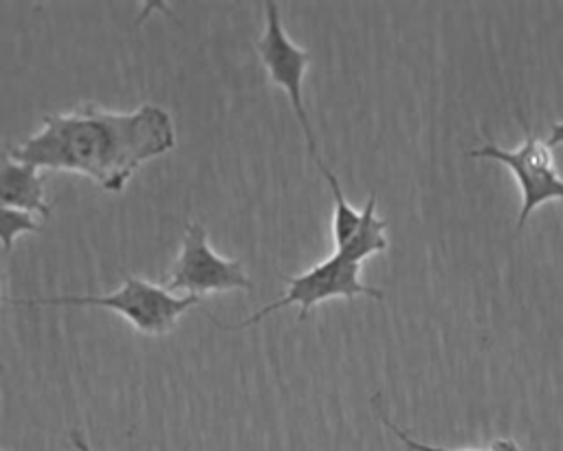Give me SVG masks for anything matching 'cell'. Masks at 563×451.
<instances>
[{
	"mask_svg": "<svg viewBox=\"0 0 563 451\" xmlns=\"http://www.w3.org/2000/svg\"><path fill=\"white\" fill-rule=\"evenodd\" d=\"M176 145L172 114L156 103L130 112L79 106L44 117L42 128L11 145V158L37 169L75 172L106 191H123L139 167Z\"/></svg>",
	"mask_w": 563,
	"mask_h": 451,
	"instance_id": "obj_1",
	"label": "cell"
},
{
	"mask_svg": "<svg viewBox=\"0 0 563 451\" xmlns=\"http://www.w3.org/2000/svg\"><path fill=\"white\" fill-rule=\"evenodd\" d=\"M200 297L172 295L161 284L128 275L119 290L110 295H62L37 299H11V304L29 306H81V308H108L119 312L130 326L150 337H163L174 330L183 312L196 306Z\"/></svg>",
	"mask_w": 563,
	"mask_h": 451,
	"instance_id": "obj_2",
	"label": "cell"
},
{
	"mask_svg": "<svg viewBox=\"0 0 563 451\" xmlns=\"http://www.w3.org/2000/svg\"><path fill=\"white\" fill-rule=\"evenodd\" d=\"M282 279L286 282L284 297L264 306L262 310L246 317L244 321L222 323L209 312H207V317L222 330H242V328H249L253 323H260L271 312L288 308V306H299L297 319L303 321L308 317V312L312 310V306H317V304H321L330 297H345V299H352L356 295H367L372 299H383L385 297L383 290L361 282V264L350 262L347 257H343L336 251L328 260L310 266L308 271H303L299 275H282Z\"/></svg>",
	"mask_w": 563,
	"mask_h": 451,
	"instance_id": "obj_3",
	"label": "cell"
},
{
	"mask_svg": "<svg viewBox=\"0 0 563 451\" xmlns=\"http://www.w3.org/2000/svg\"><path fill=\"white\" fill-rule=\"evenodd\" d=\"M167 293H187L205 297L209 293L227 290H253V282L246 277L240 260H227L218 255L209 242L207 231L200 224H189L183 238L180 251L172 262L161 284Z\"/></svg>",
	"mask_w": 563,
	"mask_h": 451,
	"instance_id": "obj_4",
	"label": "cell"
},
{
	"mask_svg": "<svg viewBox=\"0 0 563 451\" xmlns=\"http://www.w3.org/2000/svg\"><path fill=\"white\" fill-rule=\"evenodd\" d=\"M264 13H266V24H264V33L253 42L255 53L268 75V79L279 86L288 101H290V110L295 112L301 132L306 136L308 143V154L312 161L321 158L319 150H317V139L312 134V125L308 119V110H306V101H303V77L306 70L310 66V53L306 48H299L288 33L282 26L279 20V9L275 2H264Z\"/></svg>",
	"mask_w": 563,
	"mask_h": 451,
	"instance_id": "obj_5",
	"label": "cell"
},
{
	"mask_svg": "<svg viewBox=\"0 0 563 451\" xmlns=\"http://www.w3.org/2000/svg\"><path fill=\"white\" fill-rule=\"evenodd\" d=\"M523 128H526V139L519 150H501L497 143H486L468 152V156L473 158H490L512 169L521 189V211H519L517 229L526 224L528 216L539 205L563 198V178L556 172L550 145L539 136H534V132L528 128L526 121H523Z\"/></svg>",
	"mask_w": 563,
	"mask_h": 451,
	"instance_id": "obj_6",
	"label": "cell"
},
{
	"mask_svg": "<svg viewBox=\"0 0 563 451\" xmlns=\"http://www.w3.org/2000/svg\"><path fill=\"white\" fill-rule=\"evenodd\" d=\"M0 205L44 218L51 216L40 169L11 158L9 152H0Z\"/></svg>",
	"mask_w": 563,
	"mask_h": 451,
	"instance_id": "obj_7",
	"label": "cell"
},
{
	"mask_svg": "<svg viewBox=\"0 0 563 451\" xmlns=\"http://www.w3.org/2000/svg\"><path fill=\"white\" fill-rule=\"evenodd\" d=\"M385 229H387V220L376 216V194L372 191L365 202V209L361 211V222L354 235L341 249H334V251L347 257L350 262L363 264V260H367L369 255L387 249Z\"/></svg>",
	"mask_w": 563,
	"mask_h": 451,
	"instance_id": "obj_8",
	"label": "cell"
},
{
	"mask_svg": "<svg viewBox=\"0 0 563 451\" xmlns=\"http://www.w3.org/2000/svg\"><path fill=\"white\" fill-rule=\"evenodd\" d=\"M314 165L319 167L321 176L325 178L330 191H332V200H334V213H332V240H334V249H341L356 231L358 222H361V211H356L347 200L345 194L341 189L339 178L334 176V172L323 163V158H317Z\"/></svg>",
	"mask_w": 563,
	"mask_h": 451,
	"instance_id": "obj_9",
	"label": "cell"
},
{
	"mask_svg": "<svg viewBox=\"0 0 563 451\" xmlns=\"http://www.w3.org/2000/svg\"><path fill=\"white\" fill-rule=\"evenodd\" d=\"M40 224L35 222L33 213L9 209L0 205V244L2 251L9 253L13 249V242L22 233H37Z\"/></svg>",
	"mask_w": 563,
	"mask_h": 451,
	"instance_id": "obj_10",
	"label": "cell"
},
{
	"mask_svg": "<svg viewBox=\"0 0 563 451\" xmlns=\"http://www.w3.org/2000/svg\"><path fill=\"white\" fill-rule=\"evenodd\" d=\"M378 409V416H380V420H383V425L407 447V449H411V451H475V449H446V447H433V444H424V442H418V440H413L409 433H405L400 427H396L385 414H383V409L380 407H376Z\"/></svg>",
	"mask_w": 563,
	"mask_h": 451,
	"instance_id": "obj_11",
	"label": "cell"
},
{
	"mask_svg": "<svg viewBox=\"0 0 563 451\" xmlns=\"http://www.w3.org/2000/svg\"><path fill=\"white\" fill-rule=\"evenodd\" d=\"M550 147L552 145H561L563 143V121H556V123H552V128H550V136H548V141H545Z\"/></svg>",
	"mask_w": 563,
	"mask_h": 451,
	"instance_id": "obj_12",
	"label": "cell"
},
{
	"mask_svg": "<svg viewBox=\"0 0 563 451\" xmlns=\"http://www.w3.org/2000/svg\"><path fill=\"white\" fill-rule=\"evenodd\" d=\"M490 451H521V449H519V444H517L515 440H510V438H497V440L493 442Z\"/></svg>",
	"mask_w": 563,
	"mask_h": 451,
	"instance_id": "obj_13",
	"label": "cell"
},
{
	"mask_svg": "<svg viewBox=\"0 0 563 451\" xmlns=\"http://www.w3.org/2000/svg\"><path fill=\"white\" fill-rule=\"evenodd\" d=\"M70 440H73V444L77 447V451H92V449L88 447V442L81 438L79 431H70Z\"/></svg>",
	"mask_w": 563,
	"mask_h": 451,
	"instance_id": "obj_14",
	"label": "cell"
}]
</instances>
